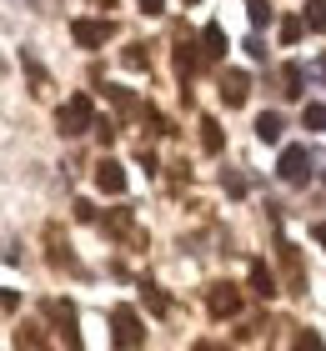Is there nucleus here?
<instances>
[{
    "instance_id": "obj_20",
    "label": "nucleus",
    "mask_w": 326,
    "mask_h": 351,
    "mask_svg": "<svg viewBox=\"0 0 326 351\" xmlns=\"http://www.w3.org/2000/svg\"><path fill=\"white\" fill-rule=\"evenodd\" d=\"M121 66H126V71H145V66H151V60H145V45H126Z\"/></svg>"
},
{
    "instance_id": "obj_3",
    "label": "nucleus",
    "mask_w": 326,
    "mask_h": 351,
    "mask_svg": "<svg viewBox=\"0 0 326 351\" xmlns=\"http://www.w3.org/2000/svg\"><path fill=\"white\" fill-rule=\"evenodd\" d=\"M110 326H116V346L121 351H136L145 341V326H141V316L130 311V306H116L110 311Z\"/></svg>"
},
{
    "instance_id": "obj_26",
    "label": "nucleus",
    "mask_w": 326,
    "mask_h": 351,
    "mask_svg": "<svg viewBox=\"0 0 326 351\" xmlns=\"http://www.w3.org/2000/svg\"><path fill=\"white\" fill-rule=\"evenodd\" d=\"M21 306V291H0V311H15Z\"/></svg>"
},
{
    "instance_id": "obj_4",
    "label": "nucleus",
    "mask_w": 326,
    "mask_h": 351,
    "mask_svg": "<svg viewBox=\"0 0 326 351\" xmlns=\"http://www.w3.org/2000/svg\"><path fill=\"white\" fill-rule=\"evenodd\" d=\"M206 306H211L216 322H221V316H236V311H241V291H236L231 281H216V286L206 291Z\"/></svg>"
},
{
    "instance_id": "obj_1",
    "label": "nucleus",
    "mask_w": 326,
    "mask_h": 351,
    "mask_svg": "<svg viewBox=\"0 0 326 351\" xmlns=\"http://www.w3.org/2000/svg\"><path fill=\"white\" fill-rule=\"evenodd\" d=\"M56 125H60V136H65V141H71V136H86L91 125H95V101H91L86 90L71 95V101L56 110Z\"/></svg>"
},
{
    "instance_id": "obj_6",
    "label": "nucleus",
    "mask_w": 326,
    "mask_h": 351,
    "mask_svg": "<svg viewBox=\"0 0 326 351\" xmlns=\"http://www.w3.org/2000/svg\"><path fill=\"white\" fill-rule=\"evenodd\" d=\"M216 90H221V101L236 110V106H246V95H251V75L246 71H221V86Z\"/></svg>"
},
{
    "instance_id": "obj_29",
    "label": "nucleus",
    "mask_w": 326,
    "mask_h": 351,
    "mask_svg": "<svg viewBox=\"0 0 326 351\" xmlns=\"http://www.w3.org/2000/svg\"><path fill=\"white\" fill-rule=\"evenodd\" d=\"M316 75H326V56H321V66H316Z\"/></svg>"
},
{
    "instance_id": "obj_2",
    "label": "nucleus",
    "mask_w": 326,
    "mask_h": 351,
    "mask_svg": "<svg viewBox=\"0 0 326 351\" xmlns=\"http://www.w3.org/2000/svg\"><path fill=\"white\" fill-rule=\"evenodd\" d=\"M312 151H306V146H286L281 151V161H276V176H281V181L286 186H306V181H312Z\"/></svg>"
},
{
    "instance_id": "obj_14",
    "label": "nucleus",
    "mask_w": 326,
    "mask_h": 351,
    "mask_svg": "<svg viewBox=\"0 0 326 351\" xmlns=\"http://www.w3.org/2000/svg\"><path fill=\"white\" fill-rule=\"evenodd\" d=\"M196 66H201V51H196L191 40H181V45H176V75H181V81H191Z\"/></svg>"
},
{
    "instance_id": "obj_31",
    "label": "nucleus",
    "mask_w": 326,
    "mask_h": 351,
    "mask_svg": "<svg viewBox=\"0 0 326 351\" xmlns=\"http://www.w3.org/2000/svg\"><path fill=\"white\" fill-rule=\"evenodd\" d=\"M186 5H201V0H186Z\"/></svg>"
},
{
    "instance_id": "obj_15",
    "label": "nucleus",
    "mask_w": 326,
    "mask_h": 351,
    "mask_svg": "<svg viewBox=\"0 0 326 351\" xmlns=\"http://www.w3.org/2000/svg\"><path fill=\"white\" fill-rule=\"evenodd\" d=\"M251 286H256V296H261V301H271V296H276V276H271V266H266V261H251Z\"/></svg>"
},
{
    "instance_id": "obj_22",
    "label": "nucleus",
    "mask_w": 326,
    "mask_h": 351,
    "mask_svg": "<svg viewBox=\"0 0 326 351\" xmlns=\"http://www.w3.org/2000/svg\"><path fill=\"white\" fill-rule=\"evenodd\" d=\"M246 15H251V25L261 30V25H271V5L266 0H246Z\"/></svg>"
},
{
    "instance_id": "obj_27",
    "label": "nucleus",
    "mask_w": 326,
    "mask_h": 351,
    "mask_svg": "<svg viewBox=\"0 0 326 351\" xmlns=\"http://www.w3.org/2000/svg\"><path fill=\"white\" fill-rule=\"evenodd\" d=\"M141 10L145 15H161V10H166V0H141Z\"/></svg>"
},
{
    "instance_id": "obj_24",
    "label": "nucleus",
    "mask_w": 326,
    "mask_h": 351,
    "mask_svg": "<svg viewBox=\"0 0 326 351\" xmlns=\"http://www.w3.org/2000/svg\"><path fill=\"white\" fill-rule=\"evenodd\" d=\"M145 306H151L156 316H166V311H171V301H166V291H156V286H145Z\"/></svg>"
},
{
    "instance_id": "obj_18",
    "label": "nucleus",
    "mask_w": 326,
    "mask_h": 351,
    "mask_svg": "<svg viewBox=\"0 0 326 351\" xmlns=\"http://www.w3.org/2000/svg\"><path fill=\"white\" fill-rule=\"evenodd\" d=\"M301 25H306V30H326V0H306Z\"/></svg>"
},
{
    "instance_id": "obj_30",
    "label": "nucleus",
    "mask_w": 326,
    "mask_h": 351,
    "mask_svg": "<svg viewBox=\"0 0 326 351\" xmlns=\"http://www.w3.org/2000/svg\"><path fill=\"white\" fill-rule=\"evenodd\" d=\"M101 5H106V10H110V5H116V0H101Z\"/></svg>"
},
{
    "instance_id": "obj_8",
    "label": "nucleus",
    "mask_w": 326,
    "mask_h": 351,
    "mask_svg": "<svg viewBox=\"0 0 326 351\" xmlns=\"http://www.w3.org/2000/svg\"><path fill=\"white\" fill-rule=\"evenodd\" d=\"M106 231L121 236V241H130V246H145V231L136 226V216H130V211H110L106 216Z\"/></svg>"
},
{
    "instance_id": "obj_25",
    "label": "nucleus",
    "mask_w": 326,
    "mask_h": 351,
    "mask_svg": "<svg viewBox=\"0 0 326 351\" xmlns=\"http://www.w3.org/2000/svg\"><path fill=\"white\" fill-rule=\"evenodd\" d=\"M226 181V191H231V196H246V181H241V176H221Z\"/></svg>"
},
{
    "instance_id": "obj_28",
    "label": "nucleus",
    "mask_w": 326,
    "mask_h": 351,
    "mask_svg": "<svg viewBox=\"0 0 326 351\" xmlns=\"http://www.w3.org/2000/svg\"><path fill=\"white\" fill-rule=\"evenodd\" d=\"M316 241L326 246V221H316Z\"/></svg>"
},
{
    "instance_id": "obj_16",
    "label": "nucleus",
    "mask_w": 326,
    "mask_h": 351,
    "mask_svg": "<svg viewBox=\"0 0 326 351\" xmlns=\"http://www.w3.org/2000/svg\"><path fill=\"white\" fill-rule=\"evenodd\" d=\"M201 146H206V156H221V146H226V136H221V121H201Z\"/></svg>"
},
{
    "instance_id": "obj_5",
    "label": "nucleus",
    "mask_w": 326,
    "mask_h": 351,
    "mask_svg": "<svg viewBox=\"0 0 326 351\" xmlns=\"http://www.w3.org/2000/svg\"><path fill=\"white\" fill-rule=\"evenodd\" d=\"M110 21H71V36H75V45H86V51H101V45L110 40Z\"/></svg>"
},
{
    "instance_id": "obj_19",
    "label": "nucleus",
    "mask_w": 326,
    "mask_h": 351,
    "mask_svg": "<svg viewBox=\"0 0 326 351\" xmlns=\"http://www.w3.org/2000/svg\"><path fill=\"white\" fill-rule=\"evenodd\" d=\"M301 125H306V131H326V106H316V101H312V106L301 110Z\"/></svg>"
},
{
    "instance_id": "obj_10",
    "label": "nucleus",
    "mask_w": 326,
    "mask_h": 351,
    "mask_svg": "<svg viewBox=\"0 0 326 351\" xmlns=\"http://www.w3.org/2000/svg\"><path fill=\"white\" fill-rule=\"evenodd\" d=\"M281 261H286V291H306V271H301V256H296V246L281 241Z\"/></svg>"
},
{
    "instance_id": "obj_21",
    "label": "nucleus",
    "mask_w": 326,
    "mask_h": 351,
    "mask_svg": "<svg viewBox=\"0 0 326 351\" xmlns=\"http://www.w3.org/2000/svg\"><path fill=\"white\" fill-rule=\"evenodd\" d=\"M15 346H21V351H25V346H30V351H40V346H45V337H40L36 326H21V331H15Z\"/></svg>"
},
{
    "instance_id": "obj_13",
    "label": "nucleus",
    "mask_w": 326,
    "mask_h": 351,
    "mask_svg": "<svg viewBox=\"0 0 326 351\" xmlns=\"http://www.w3.org/2000/svg\"><path fill=\"white\" fill-rule=\"evenodd\" d=\"M281 95H291V101H301L306 95V71L291 60V66H281Z\"/></svg>"
},
{
    "instance_id": "obj_12",
    "label": "nucleus",
    "mask_w": 326,
    "mask_h": 351,
    "mask_svg": "<svg viewBox=\"0 0 326 351\" xmlns=\"http://www.w3.org/2000/svg\"><path fill=\"white\" fill-rule=\"evenodd\" d=\"M201 60H226V30L216 21L201 30Z\"/></svg>"
},
{
    "instance_id": "obj_17",
    "label": "nucleus",
    "mask_w": 326,
    "mask_h": 351,
    "mask_svg": "<svg viewBox=\"0 0 326 351\" xmlns=\"http://www.w3.org/2000/svg\"><path fill=\"white\" fill-rule=\"evenodd\" d=\"M256 136L266 141V146H276V141H281V116H276V110H266V116H256Z\"/></svg>"
},
{
    "instance_id": "obj_9",
    "label": "nucleus",
    "mask_w": 326,
    "mask_h": 351,
    "mask_svg": "<svg viewBox=\"0 0 326 351\" xmlns=\"http://www.w3.org/2000/svg\"><path fill=\"white\" fill-rule=\"evenodd\" d=\"M95 186H101L106 196H121V191H126V166L121 161H101V166H95Z\"/></svg>"
},
{
    "instance_id": "obj_11",
    "label": "nucleus",
    "mask_w": 326,
    "mask_h": 351,
    "mask_svg": "<svg viewBox=\"0 0 326 351\" xmlns=\"http://www.w3.org/2000/svg\"><path fill=\"white\" fill-rule=\"evenodd\" d=\"M45 246H51V266H56V271H80V266H75V256H71V246L60 241V226L45 231Z\"/></svg>"
},
{
    "instance_id": "obj_23",
    "label": "nucleus",
    "mask_w": 326,
    "mask_h": 351,
    "mask_svg": "<svg viewBox=\"0 0 326 351\" xmlns=\"http://www.w3.org/2000/svg\"><path fill=\"white\" fill-rule=\"evenodd\" d=\"M301 30H306V25H301V15H286V21H281V40H286V45H296V40H301Z\"/></svg>"
},
{
    "instance_id": "obj_7",
    "label": "nucleus",
    "mask_w": 326,
    "mask_h": 351,
    "mask_svg": "<svg viewBox=\"0 0 326 351\" xmlns=\"http://www.w3.org/2000/svg\"><path fill=\"white\" fill-rule=\"evenodd\" d=\"M45 316H51V322L65 331V341H71V346H80V331H75V306H71V301L51 296V301H45Z\"/></svg>"
}]
</instances>
